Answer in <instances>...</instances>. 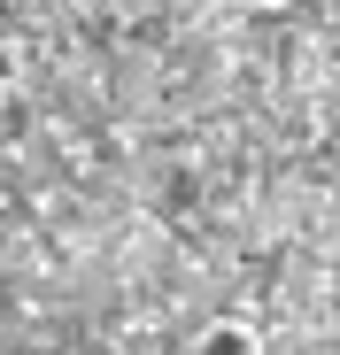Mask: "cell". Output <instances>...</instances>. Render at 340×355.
I'll use <instances>...</instances> for the list:
<instances>
[{
	"mask_svg": "<svg viewBox=\"0 0 340 355\" xmlns=\"http://www.w3.org/2000/svg\"><path fill=\"white\" fill-rule=\"evenodd\" d=\"M201 355H255V332L248 324H209L201 332Z\"/></svg>",
	"mask_w": 340,
	"mask_h": 355,
	"instance_id": "6da1fadb",
	"label": "cell"
}]
</instances>
